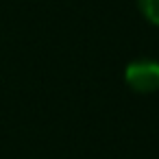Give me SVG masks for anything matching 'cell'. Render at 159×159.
Returning <instances> with one entry per match:
<instances>
[{"instance_id":"6da1fadb","label":"cell","mask_w":159,"mask_h":159,"mask_svg":"<svg viewBox=\"0 0 159 159\" xmlns=\"http://www.w3.org/2000/svg\"><path fill=\"white\" fill-rule=\"evenodd\" d=\"M124 79L129 83L131 89L142 92V94H150L159 89V61L152 59H139L126 66Z\"/></svg>"},{"instance_id":"7a4b0ae2","label":"cell","mask_w":159,"mask_h":159,"mask_svg":"<svg viewBox=\"0 0 159 159\" xmlns=\"http://www.w3.org/2000/svg\"><path fill=\"white\" fill-rule=\"evenodd\" d=\"M139 9L148 22L159 26V0H139Z\"/></svg>"}]
</instances>
